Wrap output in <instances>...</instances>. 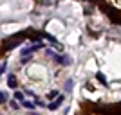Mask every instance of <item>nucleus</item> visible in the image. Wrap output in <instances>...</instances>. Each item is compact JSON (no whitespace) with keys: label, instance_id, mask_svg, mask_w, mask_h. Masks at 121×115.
<instances>
[{"label":"nucleus","instance_id":"nucleus-1","mask_svg":"<svg viewBox=\"0 0 121 115\" xmlns=\"http://www.w3.org/2000/svg\"><path fill=\"white\" fill-rule=\"evenodd\" d=\"M25 36H27V32H18V34H15L13 38H7L4 49H15V47H18V45H20V41L24 40Z\"/></svg>","mask_w":121,"mask_h":115},{"label":"nucleus","instance_id":"nucleus-2","mask_svg":"<svg viewBox=\"0 0 121 115\" xmlns=\"http://www.w3.org/2000/svg\"><path fill=\"white\" fill-rule=\"evenodd\" d=\"M49 56H52V59L56 61V63H60V65H71L72 63V59L69 58V56H65V54H54L52 50H45Z\"/></svg>","mask_w":121,"mask_h":115},{"label":"nucleus","instance_id":"nucleus-3","mask_svg":"<svg viewBox=\"0 0 121 115\" xmlns=\"http://www.w3.org/2000/svg\"><path fill=\"white\" fill-rule=\"evenodd\" d=\"M63 99H65V97L58 94V95H56V101H52V103L49 104V110H52V111H54L56 108H60V106H61V103H63Z\"/></svg>","mask_w":121,"mask_h":115},{"label":"nucleus","instance_id":"nucleus-4","mask_svg":"<svg viewBox=\"0 0 121 115\" xmlns=\"http://www.w3.org/2000/svg\"><path fill=\"white\" fill-rule=\"evenodd\" d=\"M7 85H9L11 88H16V85H18V81H16L15 74H9V75H7Z\"/></svg>","mask_w":121,"mask_h":115},{"label":"nucleus","instance_id":"nucleus-5","mask_svg":"<svg viewBox=\"0 0 121 115\" xmlns=\"http://www.w3.org/2000/svg\"><path fill=\"white\" fill-rule=\"evenodd\" d=\"M22 106H24V108H27V110H35V108H36L35 103H31V101H22Z\"/></svg>","mask_w":121,"mask_h":115},{"label":"nucleus","instance_id":"nucleus-6","mask_svg":"<svg viewBox=\"0 0 121 115\" xmlns=\"http://www.w3.org/2000/svg\"><path fill=\"white\" fill-rule=\"evenodd\" d=\"M96 77H98V81H101V83H103V85H107V79H105V75L101 74V72H98Z\"/></svg>","mask_w":121,"mask_h":115},{"label":"nucleus","instance_id":"nucleus-7","mask_svg":"<svg viewBox=\"0 0 121 115\" xmlns=\"http://www.w3.org/2000/svg\"><path fill=\"white\" fill-rule=\"evenodd\" d=\"M5 101H7V94H5V92H0V104H4Z\"/></svg>","mask_w":121,"mask_h":115},{"label":"nucleus","instance_id":"nucleus-8","mask_svg":"<svg viewBox=\"0 0 121 115\" xmlns=\"http://www.w3.org/2000/svg\"><path fill=\"white\" fill-rule=\"evenodd\" d=\"M72 86H74V81H72V79H69V81L65 83V88H67V90H72Z\"/></svg>","mask_w":121,"mask_h":115},{"label":"nucleus","instance_id":"nucleus-9","mask_svg":"<svg viewBox=\"0 0 121 115\" xmlns=\"http://www.w3.org/2000/svg\"><path fill=\"white\" fill-rule=\"evenodd\" d=\"M15 99L16 101H24V94H22V92H16V94H15Z\"/></svg>","mask_w":121,"mask_h":115},{"label":"nucleus","instance_id":"nucleus-10","mask_svg":"<svg viewBox=\"0 0 121 115\" xmlns=\"http://www.w3.org/2000/svg\"><path fill=\"white\" fill-rule=\"evenodd\" d=\"M9 104H11V108H13V110H18V108H20V106H18V103H15V101H11Z\"/></svg>","mask_w":121,"mask_h":115},{"label":"nucleus","instance_id":"nucleus-11","mask_svg":"<svg viewBox=\"0 0 121 115\" xmlns=\"http://www.w3.org/2000/svg\"><path fill=\"white\" fill-rule=\"evenodd\" d=\"M56 95H58V92H56V90H52V92H49V99H54Z\"/></svg>","mask_w":121,"mask_h":115},{"label":"nucleus","instance_id":"nucleus-12","mask_svg":"<svg viewBox=\"0 0 121 115\" xmlns=\"http://www.w3.org/2000/svg\"><path fill=\"white\" fill-rule=\"evenodd\" d=\"M4 70H5V63H0V75L4 74Z\"/></svg>","mask_w":121,"mask_h":115},{"label":"nucleus","instance_id":"nucleus-13","mask_svg":"<svg viewBox=\"0 0 121 115\" xmlns=\"http://www.w3.org/2000/svg\"><path fill=\"white\" fill-rule=\"evenodd\" d=\"M29 61H31V56H27V58L24 56V58H22V63H29Z\"/></svg>","mask_w":121,"mask_h":115},{"label":"nucleus","instance_id":"nucleus-14","mask_svg":"<svg viewBox=\"0 0 121 115\" xmlns=\"http://www.w3.org/2000/svg\"><path fill=\"white\" fill-rule=\"evenodd\" d=\"M31 115H38V113H31Z\"/></svg>","mask_w":121,"mask_h":115}]
</instances>
